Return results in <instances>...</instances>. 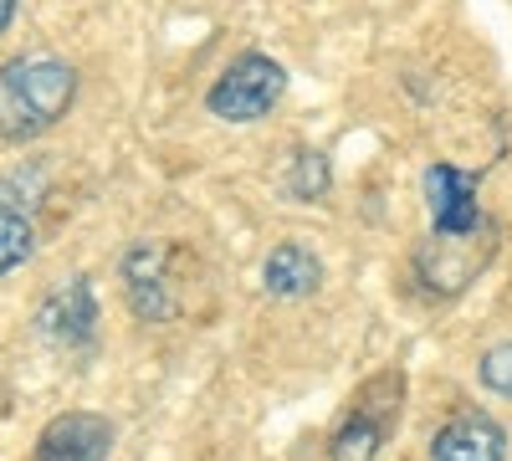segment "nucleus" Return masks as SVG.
I'll return each mask as SVG.
<instances>
[{"label": "nucleus", "instance_id": "obj_6", "mask_svg": "<svg viewBox=\"0 0 512 461\" xmlns=\"http://www.w3.org/2000/svg\"><path fill=\"white\" fill-rule=\"evenodd\" d=\"M431 461H507V431L482 410L446 421L431 441Z\"/></svg>", "mask_w": 512, "mask_h": 461}, {"label": "nucleus", "instance_id": "obj_11", "mask_svg": "<svg viewBox=\"0 0 512 461\" xmlns=\"http://www.w3.org/2000/svg\"><path fill=\"white\" fill-rule=\"evenodd\" d=\"M328 190V164L323 154H297L292 159V175H287V195L292 200H318Z\"/></svg>", "mask_w": 512, "mask_h": 461}, {"label": "nucleus", "instance_id": "obj_3", "mask_svg": "<svg viewBox=\"0 0 512 461\" xmlns=\"http://www.w3.org/2000/svg\"><path fill=\"white\" fill-rule=\"evenodd\" d=\"M425 211H431L436 236H466L482 226L477 205V175L456 170V164H431L425 170Z\"/></svg>", "mask_w": 512, "mask_h": 461}, {"label": "nucleus", "instance_id": "obj_9", "mask_svg": "<svg viewBox=\"0 0 512 461\" xmlns=\"http://www.w3.org/2000/svg\"><path fill=\"white\" fill-rule=\"evenodd\" d=\"M390 431H395V400L390 405H369V395H364L359 410L333 436V461H374Z\"/></svg>", "mask_w": 512, "mask_h": 461}, {"label": "nucleus", "instance_id": "obj_13", "mask_svg": "<svg viewBox=\"0 0 512 461\" xmlns=\"http://www.w3.org/2000/svg\"><path fill=\"white\" fill-rule=\"evenodd\" d=\"M477 374H482V385H487L492 395H507V400H512V344H497V349H487Z\"/></svg>", "mask_w": 512, "mask_h": 461}, {"label": "nucleus", "instance_id": "obj_7", "mask_svg": "<svg viewBox=\"0 0 512 461\" xmlns=\"http://www.w3.org/2000/svg\"><path fill=\"white\" fill-rule=\"evenodd\" d=\"M123 292H128V308H134L144 323H164L169 318V282H164V246H134L123 257Z\"/></svg>", "mask_w": 512, "mask_h": 461}, {"label": "nucleus", "instance_id": "obj_2", "mask_svg": "<svg viewBox=\"0 0 512 461\" xmlns=\"http://www.w3.org/2000/svg\"><path fill=\"white\" fill-rule=\"evenodd\" d=\"M287 93V67L267 52H241L205 93V108L226 123H256L267 118Z\"/></svg>", "mask_w": 512, "mask_h": 461}, {"label": "nucleus", "instance_id": "obj_5", "mask_svg": "<svg viewBox=\"0 0 512 461\" xmlns=\"http://www.w3.org/2000/svg\"><path fill=\"white\" fill-rule=\"evenodd\" d=\"M113 451V421L93 410H67L36 436V461H103Z\"/></svg>", "mask_w": 512, "mask_h": 461}, {"label": "nucleus", "instance_id": "obj_10", "mask_svg": "<svg viewBox=\"0 0 512 461\" xmlns=\"http://www.w3.org/2000/svg\"><path fill=\"white\" fill-rule=\"evenodd\" d=\"M31 246H36V236H31L26 216H0V277L16 272L31 257Z\"/></svg>", "mask_w": 512, "mask_h": 461}, {"label": "nucleus", "instance_id": "obj_14", "mask_svg": "<svg viewBox=\"0 0 512 461\" xmlns=\"http://www.w3.org/2000/svg\"><path fill=\"white\" fill-rule=\"evenodd\" d=\"M11 21H16V0H0V36L11 31Z\"/></svg>", "mask_w": 512, "mask_h": 461}, {"label": "nucleus", "instance_id": "obj_4", "mask_svg": "<svg viewBox=\"0 0 512 461\" xmlns=\"http://www.w3.org/2000/svg\"><path fill=\"white\" fill-rule=\"evenodd\" d=\"M93 328H98V298H93L88 277L62 282L52 298L41 303V313H36V333H41L47 344H57V349L93 344Z\"/></svg>", "mask_w": 512, "mask_h": 461}, {"label": "nucleus", "instance_id": "obj_8", "mask_svg": "<svg viewBox=\"0 0 512 461\" xmlns=\"http://www.w3.org/2000/svg\"><path fill=\"white\" fill-rule=\"evenodd\" d=\"M318 282H323V262L303 241H282V246L267 251L262 287L272 292V298H308V292H318Z\"/></svg>", "mask_w": 512, "mask_h": 461}, {"label": "nucleus", "instance_id": "obj_1", "mask_svg": "<svg viewBox=\"0 0 512 461\" xmlns=\"http://www.w3.org/2000/svg\"><path fill=\"white\" fill-rule=\"evenodd\" d=\"M77 98V67L62 57H16L0 67V144H26L67 118Z\"/></svg>", "mask_w": 512, "mask_h": 461}, {"label": "nucleus", "instance_id": "obj_12", "mask_svg": "<svg viewBox=\"0 0 512 461\" xmlns=\"http://www.w3.org/2000/svg\"><path fill=\"white\" fill-rule=\"evenodd\" d=\"M41 195V175H0V216H26Z\"/></svg>", "mask_w": 512, "mask_h": 461}]
</instances>
